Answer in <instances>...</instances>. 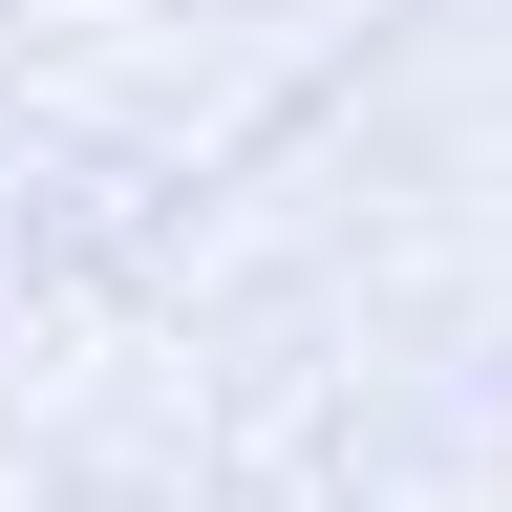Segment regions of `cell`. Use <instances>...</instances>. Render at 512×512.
Here are the masks:
<instances>
[]
</instances>
